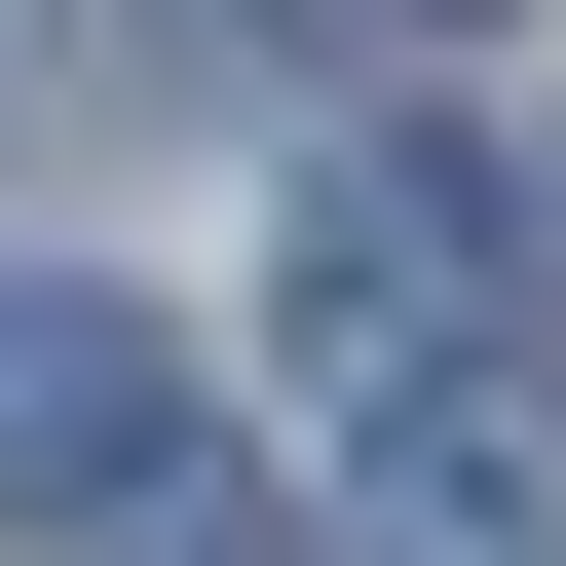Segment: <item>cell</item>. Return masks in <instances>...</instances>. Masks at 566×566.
I'll return each instance as SVG.
<instances>
[{
    "label": "cell",
    "mask_w": 566,
    "mask_h": 566,
    "mask_svg": "<svg viewBox=\"0 0 566 566\" xmlns=\"http://www.w3.org/2000/svg\"><path fill=\"white\" fill-rule=\"evenodd\" d=\"M76 566H303V491H114Z\"/></svg>",
    "instance_id": "277c9868"
},
{
    "label": "cell",
    "mask_w": 566,
    "mask_h": 566,
    "mask_svg": "<svg viewBox=\"0 0 566 566\" xmlns=\"http://www.w3.org/2000/svg\"><path fill=\"white\" fill-rule=\"evenodd\" d=\"M491 264H528V227H491V151H416V114H378V151H303V264H264L303 416H416V378H491Z\"/></svg>",
    "instance_id": "6da1fadb"
},
{
    "label": "cell",
    "mask_w": 566,
    "mask_h": 566,
    "mask_svg": "<svg viewBox=\"0 0 566 566\" xmlns=\"http://www.w3.org/2000/svg\"><path fill=\"white\" fill-rule=\"evenodd\" d=\"M189 453V378H151V303H76V264H0V528H114Z\"/></svg>",
    "instance_id": "7a4b0ae2"
},
{
    "label": "cell",
    "mask_w": 566,
    "mask_h": 566,
    "mask_svg": "<svg viewBox=\"0 0 566 566\" xmlns=\"http://www.w3.org/2000/svg\"><path fill=\"white\" fill-rule=\"evenodd\" d=\"M340 528H378V566H566V416H491V378H416Z\"/></svg>",
    "instance_id": "3957f363"
}]
</instances>
